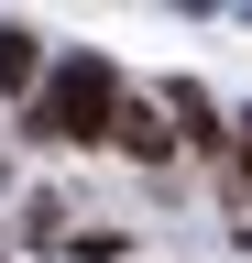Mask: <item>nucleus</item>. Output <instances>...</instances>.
Here are the masks:
<instances>
[{
  "label": "nucleus",
  "instance_id": "f257e3e1",
  "mask_svg": "<svg viewBox=\"0 0 252 263\" xmlns=\"http://www.w3.org/2000/svg\"><path fill=\"white\" fill-rule=\"evenodd\" d=\"M110 121H121V77L99 55H66L44 77V99H33V132H44V143H110Z\"/></svg>",
  "mask_w": 252,
  "mask_h": 263
},
{
  "label": "nucleus",
  "instance_id": "f03ea898",
  "mask_svg": "<svg viewBox=\"0 0 252 263\" xmlns=\"http://www.w3.org/2000/svg\"><path fill=\"white\" fill-rule=\"evenodd\" d=\"M110 143H132V154H176V132H165V110H153V99H121Z\"/></svg>",
  "mask_w": 252,
  "mask_h": 263
},
{
  "label": "nucleus",
  "instance_id": "7ed1b4c3",
  "mask_svg": "<svg viewBox=\"0 0 252 263\" xmlns=\"http://www.w3.org/2000/svg\"><path fill=\"white\" fill-rule=\"evenodd\" d=\"M44 77V55H33V33L22 22H0V88H33Z\"/></svg>",
  "mask_w": 252,
  "mask_h": 263
}]
</instances>
